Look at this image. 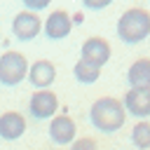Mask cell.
<instances>
[{
  "instance_id": "1",
  "label": "cell",
  "mask_w": 150,
  "mask_h": 150,
  "mask_svg": "<svg viewBox=\"0 0 150 150\" xmlns=\"http://www.w3.org/2000/svg\"><path fill=\"white\" fill-rule=\"evenodd\" d=\"M89 120L91 124L103 131V134H112L117 129H122L124 120H127V110L122 105V101L112 98V96H101L91 103V110H89Z\"/></svg>"
},
{
  "instance_id": "2",
  "label": "cell",
  "mask_w": 150,
  "mask_h": 150,
  "mask_svg": "<svg viewBox=\"0 0 150 150\" xmlns=\"http://www.w3.org/2000/svg\"><path fill=\"white\" fill-rule=\"evenodd\" d=\"M150 35V12L131 7L117 19V38L127 45H138Z\"/></svg>"
},
{
  "instance_id": "3",
  "label": "cell",
  "mask_w": 150,
  "mask_h": 150,
  "mask_svg": "<svg viewBox=\"0 0 150 150\" xmlns=\"http://www.w3.org/2000/svg\"><path fill=\"white\" fill-rule=\"evenodd\" d=\"M28 59L21 52H5L0 56V84L5 87H16L26 75H28Z\"/></svg>"
},
{
  "instance_id": "4",
  "label": "cell",
  "mask_w": 150,
  "mask_h": 150,
  "mask_svg": "<svg viewBox=\"0 0 150 150\" xmlns=\"http://www.w3.org/2000/svg\"><path fill=\"white\" fill-rule=\"evenodd\" d=\"M80 59L87 61V63H91V66H96V68H103L110 61V45H108V40L105 38H98V35L87 38L82 42Z\"/></svg>"
},
{
  "instance_id": "5",
  "label": "cell",
  "mask_w": 150,
  "mask_h": 150,
  "mask_svg": "<svg viewBox=\"0 0 150 150\" xmlns=\"http://www.w3.org/2000/svg\"><path fill=\"white\" fill-rule=\"evenodd\" d=\"M28 110L38 120H52L59 110V98L52 89H35V94L28 101Z\"/></svg>"
},
{
  "instance_id": "6",
  "label": "cell",
  "mask_w": 150,
  "mask_h": 150,
  "mask_svg": "<svg viewBox=\"0 0 150 150\" xmlns=\"http://www.w3.org/2000/svg\"><path fill=\"white\" fill-rule=\"evenodd\" d=\"M42 30V21L35 12H19L14 19H12V33L16 40L21 42H28L33 38H38V33Z\"/></svg>"
},
{
  "instance_id": "7",
  "label": "cell",
  "mask_w": 150,
  "mask_h": 150,
  "mask_svg": "<svg viewBox=\"0 0 150 150\" xmlns=\"http://www.w3.org/2000/svg\"><path fill=\"white\" fill-rule=\"evenodd\" d=\"M45 35L49 38V40H63V38H68V33L73 30V16L66 12V9H54L49 16H47V21H45Z\"/></svg>"
},
{
  "instance_id": "8",
  "label": "cell",
  "mask_w": 150,
  "mask_h": 150,
  "mask_svg": "<svg viewBox=\"0 0 150 150\" xmlns=\"http://www.w3.org/2000/svg\"><path fill=\"white\" fill-rule=\"evenodd\" d=\"M122 105L134 117H141V120L150 117V89H129L124 94Z\"/></svg>"
},
{
  "instance_id": "9",
  "label": "cell",
  "mask_w": 150,
  "mask_h": 150,
  "mask_svg": "<svg viewBox=\"0 0 150 150\" xmlns=\"http://www.w3.org/2000/svg\"><path fill=\"white\" fill-rule=\"evenodd\" d=\"M26 77L30 80V84H33L35 89H47V87L56 80V68H54L52 61L38 59L35 63L28 66V75H26Z\"/></svg>"
},
{
  "instance_id": "10",
  "label": "cell",
  "mask_w": 150,
  "mask_h": 150,
  "mask_svg": "<svg viewBox=\"0 0 150 150\" xmlns=\"http://www.w3.org/2000/svg\"><path fill=\"white\" fill-rule=\"evenodd\" d=\"M75 122L68 115H54L49 122V138L59 145H68L75 141Z\"/></svg>"
},
{
  "instance_id": "11",
  "label": "cell",
  "mask_w": 150,
  "mask_h": 150,
  "mask_svg": "<svg viewBox=\"0 0 150 150\" xmlns=\"http://www.w3.org/2000/svg\"><path fill=\"white\" fill-rule=\"evenodd\" d=\"M23 131H26V120H23L21 112L7 110V112L0 115V138H5V141H16V138L23 136Z\"/></svg>"
},
{
  "instance_id": "12",
  "label": "cell",
  "mask_w": 150,
  "mask_h": 150,
  "mask_svg": "<svg viewBox=\"0 0 150 150\" xmlns=\"http://www.w3.org/2000/svg\"><path fill=\"white\" fill-rule=\"evenodd\" d=\"M127 80L131 89H150V59H138L129 66Z\"/></svg>"
},
{
  "instance_id": "13",
  "label": "cell",
  "mask_w": 150,
  "mask_h": 150,
  "mask_svg": "<svg viewBox=\"0 0 150 150\" xmlns=\"http://www.w3.org/2000/svg\"><path fill=\"white\" fill-rule=\"evenodd\" d=\"M73 75H75V80L77 82H82V84H94L98 77H101V68H96V66H91V63H87V61H77L75 63V68H73Z\"/></svg>"
},
{
  "instance_id": "14",
  "label": "cell",
  "mask_w": 150,
  "mask_h": 150,
  "mask_svg": "<svg viewBox=\"0 0 150 150\" xmlns=\"http://www.w3.org/2000/svg\"><path fill=\"white\" fill-rule=\"evenodd\" d=\"M131 143L138 150H150V122L141 120L138 124H134V129H131Z\"/></svg>"
},
{
  "instance_id": "15",
  "label": "cell",
  "mask_w": 150,
  "mask_h": 150,
  "mask_svg": "<svg viewBox=\"0 0 150 150\" xmlns=\"http://www.w3.org/2000/svg\"><path fill=\"white\" fill-rule=\"evenodd\" d=\"M70 150H98V145H96L94 138L82 136V138H75V141L70 143Z\"/></svg>"
},
{
  "instance_id": "16",
  "label": "cell",
  "mask_w": 150,
  "mask_h": 150,
  "mask_svg": "<svg viewBox=\"0 0 150 150\" xmlns=\"http://www.w3.org/2000/svg\"><path fill=\"white\" fill-rule=\"evenodd\" d=\"M52 0H23V5L28 7V12H38V9H45Z\"/></svg>"
},
{
  "instance_id": "17",
  "label": "cell",
  "mask_w": 150,
  "mask_h": 150,
  "mask_svg": "<svg viewBox=\"0 0 150 150\" xmlns=\"http://www.w3.org/2000/svg\"><path fill=\"white\" fill-rule=\"evenodd\" d=\"M112 0H82V5L87 7V9H103V7H108Z\"/></svg>"
},
{
  "instance_id": "18",
  "label": "cell",
  "mask_w": 150,
  "mask_h": 150,
  "mask_svg": "<svg viewBox=\"0 0 150 150\" xmlns=\"http://www.w3.org/2000/svg\"><path fill=\"white\" fill-rule=\"evenodd\" d=\"M0 38H2V35H0Z\"/></svg>"
}]
</instances>
